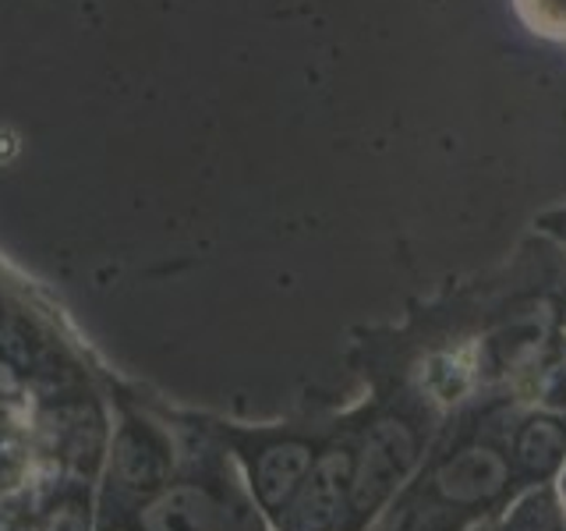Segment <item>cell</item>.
Masks as SVG:
<instances>
[{"label": "cell", "instance_id": "cell-1", "mask_svg": "<svg viewBox=\"0 0 566 531\" xmlns=\"http://www.w3.org/2000/svg\"><path fill=\"white\" fill-rule=\"evenodd\" d=\"M418 460V436L403 418H379L365 436L361 454L350 465L347 507L354 513H371L394 492Z\"/></svg>", "mask_w": 566, "mask_h": 531}, {"label": "cell", "instance_id": "cell-2", "mask_svg": "<svg viewBox=\"0 0 566 531\" xmlns=\"http://www.w3.org/2000/svg\"><path fill=\"white\" fill-rule=\"evenodd\" d=\"M350 465L354 457L347 450L315 457L291 503L283 507V531H333L340 513L347 510Z\"/></svg>", "mask_w": 566, "mask_h": 531}, {"label": "cell", "instance_id": "cell-3", "mask_svg": "<svg viewBox=\"0 0 566 531\" xmlns=\"http://www.w3.org/2000/svg\"><path fill=\"white\" fill-rule=\"evenodd\" d=\"M142 531H248V521L212 489L188 482L142 507Z\"/></svg>", "mask_w": 566, "mask_h": 531}, {"label": "cell", "instance_id": "cell-4", "mask_svg": "<svg viewBox=\"0 0 566 531\" xmlns=\"http://www.w3.org/2000/svg\"><path fill=\"white\" fill-rule=\"evenodd\" d=\"M510 482V465L492 447H468L447 457L436 471V492L447 503L474 507L495 500Z\"/></svg>", "mask_w": 566, "mask_h": 531}, {"label": "cell", "instance_id": "cell-5", "mask_svg": "<svg viewBox=\"0 0 566 531\" xmlns=\"http://www.w3.org/2000/svg\"><path fill=\"white\" fill-rule=\"evenodd\" d=\"M312 468V450L305 442L287 439L265 447L255 460V496L265 510L283 513V507L291 503V496L297 492L301 478Z\"/></svg>", "mask_w": 566, "mask_h": 531}, {"label": "cell", "instance_id": "cell-6", "mask_svg": "<svg viewBox=\"0 0 566 531\" xmlns=\"http://www.w3.org/2000/svg\"><path fill=\"white\" fill-rule=\"evenodd\" d=\"M164 475H167V457L159 454L146 436L138 433H124L114 447V468L111 478L124 489V492H135V496H146L153 489L164 486Z\"/></svg>", "mask_w": 566, "mask_h": 531}, {"label": "cell", "instance_id": "cell-7", "mask_svg": "<svg viewBox=\"0 0 566 531\" xmlns=\"http://www.w3.org/2000/svg\"><path fill=\"white\" fill-rule=\"evenodd\" d=\"M566 457V429L556 418H531L517 436V460L531 475H553Z\"/></svg>", "mask_w": 566, "mask_h": 531}, {"label": "cell", "instance_id": "cell-8", "mask_svg": "<svg viewBox=\"0 0 566 531\" xmlns=\"http://www.w3.org/2000/svg\"><path fill=\"white\" fill-rule=\"evenodd\" d=\"M503 531H566L563 510L556 503V496L548 492V489L527 492L524 500L510 510Z\"/></svg>", "mask_w": 566, "mask_h": 531}, {"label": "cell", "instance_id": "cell-9", "mask_svg": "<svg viewBox=\"0 0 566 531\" xmlns=\"http://www.w3.org/2000/svg\"><path fill=\"white\" fill-rule=\"evenodd\" d=\"M524 25L548 40H566V0H513Z\"/></svg>", "mask_w": 566, "mask_h": 531}, {"label": "cell", "instance_id": "cell-10", "mask_svg": "<svg viewBox=\"0 0 566 531\" xmlns=\"http://www.w3.org/2000/svg\"><path fill=\"white\" fill-rule=\"evenodd\" d=\"M88 528V518H85V507L75 503V500H67L61 507H53L50 510V518H46V531H85Z\"/></svg>", "mask_w": 566, "mask_h": 531}]
</instances>
